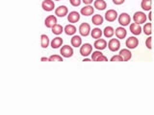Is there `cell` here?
I'll return each mask as SVG.
<instances>
[{"instance_id": "23", "label": "cell", "mask_w": 154, "mask_h": 115, "mask_svg": "<svg viewBox=\"0 0 154 115\" xmlns=\"http://www.w3.org/2000/svg\"><path fill=\"white\" fill-rule=\"evenodd\" d=\"M103 35V31L100 30L99 28H94L91 31V36L93 38H95V40H98V38H101Z\"/></svg>"}, {"instance_id": "1", "label": "cell", "mask_w": 154, "mask_h": 115, "mask_svg": "<svg viewBox=\"0 0 154 115\" xmlns=\"http://www.w3.org/2000/svg\"><path fill=\"white\" fill-rule=\"evenodd\" d=\"M147 16L143 12H136L133 16V20L137 24H143L146 22Z\"/></svg>"}, {"instance_id": "33", "label": "cell", "mask_w": 154, "mask_h": 115, "mask_svg": "<svg viewBox=\"0 0 154 115\" xmlns=\"http://www.w3.org/2000/svg\"><path fill=\"white\" fill-rule=\"evenodd\" d=\"M81 2H82V0H69V3L71 4V6H73V7L80 6Z\"/></svg>"}, {"instance_id": "8", "label": "cell", "mask_w": 154, "mask_h": 115, "mask_svg": "<svg viewBox=\"0 0 154 115\" xmlns=\"http://www.w3.org/2000/svg\"><path fill=\"white\" fill-rule=\"evenodd\" d=\"M60 53L64 58H70L73 56V49L69 45H64L60 49Z\"/></svg>"}, {"instance_id": "21", "label": "cell", "mask_w": 154, "mask_h": 115, "mask_svg": "<svg viewBox=\"0 0 154 115\" xmlns=\"http://www.w3.org/2000/svg\"><path fill=\"white\" fill-rule=\"evenodd\" d=\"M103 21H104V18L102 16H100V14H94L91 17V22L93 24H94L95 26H99L101 24H103Z\"/></svg>"}, {"instance_id": "22", "label": "cell", "mask_w": 154, "mask_h": 115, "mask_svg": "<svg viewBox=\"0 0 154 115\" xmlns=\"http://www.w3.org/2000/svg\"><path fill=\"white\" fill-rule=\"evenodd\" d=\"M64 31L67 36H74L76 33V27L72 24H69L64 28Z\"/></svg>"}, {"instance_id": "3", "label": "cell", "mask_w": 154, "mask_h": 115, "mask_svg": "<svg viewBox=\"0 0 154 115\" xmlns=\"http://www.w3.org/2000/svg\"><path fill=\"white\" fill-rule=\"evenodd\" d=\"M91 26L89 23L87 22H83L80 24L79 26V33L82 37H88L91 34Z\"/></svg>"}, {"instance_id": "15", "label": "cell", "mask_w": 154, "mask_h": 115, "mask_svg": "<svg viewBox=\"0 0 154 115\" xmlns=\"http://www.w3.org/2000/svg\"><path fill=\"white\" fill-rule=\"evenodd\" d=\"M129 28H130V31H131V33L135 36H139L143 31V28L140 26V24H137L135 22L131 23V25L129 26Z\"/></svg>"}, {"instance_id": "10", "label": "cell", "mask_w": 154, "mask_h": 115, "mask_svg": "<svg viewBox=\"0 0 154 115\" xmlns=\"http://www.w3.org/2000/svg\"><path fill=\"white\" fill-rule=\"evenodd\" d=\"M69 14V9L65 5H61L58 8L55 9V16L59 17H64Z\"/></svg>"}, {"instance_id": "2", "label": "cell", "mask_w": 154, "mask_h": 115, "mask_svg": "<svg viewBox=\"0 0 154 115\" xmlns=\"http://www.w3.org/2000/svg\"><path fill=\"white\" fill-rule=\"evenodd\" d=\"M118 20H119V23L120 24V25H122V27H125V26L129 25L130 22H131V16H130L127 13H122L119 16Z\"/></svg>"}, {"instance_id": "38", "label": "cell", "mask_w": 154, "mask_h": 115, "mask_svg": "<svg viewBox=\"0 0 154 115\" xmlns=\"http://www.w3.org/2000/svg\"><path fill=\"white\" fill-rule=\"evenodd\" d=\"M147 18L149 19V20H151V19H152V13H151L150 11H149V14H148V16H147Z\"/></svg>"}, {"instance_id": "12", "label": "cell", "mask_w": 154, "mask_h": 115, "mask_svg": "<svg viewBox=\"0 0 154 115\" xmlns=\"http://www.w3.org/2000/svg\"><path fill=\"white\" fill-rule=\"evenodd\" d=\"M67 20L69 23H76L80 20V13L76 11H72L67 14Z\"/></svg>"}, {"instance_id": "20", "label": "cell", "mask_w": 154, "mask_h": 115, "mask_svg": "<svg viewBox=\"0 0 154 115\" xmlns=\"http://www.w3.org/2000/svg\"><path fill=\"white\" fill-rule=\"evenodd\" d=\"M70 43H71V45L73 46V47H76V48L80 47L82 45V38H81V37L74 35L73 37H71Z\"/></svg>"}, {"instance_id": "7", "label": "cell", "mask_w": 154, "mask_h": 115, "mask_svg": "<svg viewBox=\"0 0 154 115\" xmlns=\"http://www.w3.org/2000/svg\"><path fill=\"white\" fill-rule=\"evenodd\" d=\"M108 48L110 51L112 52H117L120 48V42L118 38H111L110 41L108 42Z\"/></svg>"}, {"instance_id": "25", "label": "cell", "mask_w": 154, "mask_h": 115, "mask_svg": "<svg viewBox=\"0 0 154 115\" xmlns=\"http://www.w3.org/2000/svg\"><path fill=\"white\" fill-rule=\"evenodd\" d=\"M103 34H104L105 37L110 38V37H112L115 35V30H114V28H113V27L107 26V27H105V28H104Z\"/></svg>"}, {"instance_id": "31", "label": "cell", "mask_w": 154, "mask_h": 115, "mask_svg": "<svg viewBox=\"0 0 154 115\" xmlns=\"http://www.w3.org/2000/svg\"><path fill=\"white\" fill-rule=\"evenodd\" d=\"M111 61H124V60H123V58L119 54L111 58Z\"/></svg>"}, {"instance_id": "6", "label": "cell", "mask_w": 154, "mask_h": 115, "mask_svg": "<svg viewBox=\"0 0 154 115\" xmlns=\"http://www.w3.org/2000/svg\"><path fill=\"white\" fill-rule=\"evenodd\" d=\"M125 45L128 49H135L139 45V40L136 37H130L125 41Z\"/></svg>"}, {"instance_id": "17", "label": "cell", "mask_w": 154, "mask_h": 115, "mask_svg": "<svg viewBox=\"0 0 154 115\" xmlns=\"http://www.w3.org/2000/svg\"><path fill=\"white\" fill-rule=\"evenodd\" d=\"M115 34H116V37H117L118 38L123 40V38L126 37V35H127V31L125 30V28H123L122 26V27H118L117 29H116Z\"/></svg>"}, {"instance_id": "35", "label": "cell", "mask_w": 154, "mask_h": 115, "mask_svg": "<svg viewBox=\"0 0 154 115\" xmlns=\"http://www.w3.org/2000/svg\"><path fill=\"white\" fill-rule=\"evenodd\" d=\"M115 5H122L125 2V0H112Z\"/></svg>"}, {"instance_id": "32", "label": "cell", "mask_w": 154, "mask_h": 115, "mask_svg": "<svg viewBox=\"0 0 154 115\" xmlns=\"http://www.w3.org/2000/svg\"><path fill=\"white\" fill-rule=\"evenodd\" d=\"M146 46L148 49H151L152 48V37H148L146 40Z\"/></svg>"}, {"instance_id": "30", "label": "cell", "mask_w": 154, "mask_h": 115, "mask_svg": "<svg viewBox=\"0 0 154 115\" xmlns=\"http://www.w3.org/2000/svg\"><path fill=\"white\" fill-rule=\"evenodd\" d=\"M49 61H63V58L59 55H52L49 57Z\"/></svg>"}, {"instance_id": "24", "label": "cell", "mask_w": 154, "mask_h": 115, "mask_svg": "<svg viewBox=\"0 0 154 115\" xmlns=\"http://www.w3.org/2000/svg\"><path fill=\"white\" fill-rule=\"evenodd\" d=\"M151 5H152V0H142L141 2V7L143 11H151Z\"/></svg>"}, {"instance_id": "36", "label": "cell", "mask_w": 154, "mask_h": 115, "mask_svg": "<svg viewBox=\"0 0 154 115\" xmlns=\"http://www.w3.org/2000/svg\"><path fill=\"white\" fill-rule=\"evenodd\" d=\"M93 1H94V0H82V2H83L84 4H86V5L91 4V3H93Z\"/></svg>"}, {"instance_id": "29", "label": "cell", "mask_w": 154, "mask_h": 115, "mask_svg": "<svg viewBox=\"0 0 154 115\" xmlns=\"http://www.w3.org/2000/svg\"><path fill=\"white\" fill-rule=\"evenodd\" d=\"M103 54L101 53V51L99 50H96L94 52H93V54H91V60H93V61H96L97 60V59L100 57V56H102Z\"/></svg>"}, {"instance_id": "28", "label": "cell", "mask_w": 154, "mask_h": 115, "mask_svg": "<svg viewBox=\"0 0 154 115\" xmlns=\"http://www.w3.org/2000/svg\"><path fill=\"white\" fill-rule=\"evenodd\" d=\"M152 24L151 22H149V23H144V25L143 27V33L146 34V36H150L151 35V33H152Z\"/></svg>"}, {"instance_id": "13", "label": "cell", "mask_w": 154, "mask_h": 115, "mask_svg": "<svg viewBox=\"0 0 154 115\" xmlns=\"http://www.w3.org/2000/svg\"><path fill=\"white\" fill-rule=\"evenodd\" d=\"M94 47L95 48L96 50H104L106 47H107V41L103 38H98V40H96L94 43Z\"/></svg>"}, {"instance_id": "26", "label": "cell", "mask_w": 154, "mask_h": 115, "mask_svg": "<svg viewBox=\"0 0 154 115\" xmlns=\"http://www.w3.org/2000/svg\"><path fill=\"white\" fill-rule=\"evenodd\" d=\"M51 30H52V33L54 34V35L59 36V35H61L63 32H64V28H63L62 25H60V24L57 23L56 25H54L51 28Z\"/></svg>"}, {"instance_id": "34", "label": "cell", "mask_w": 154, "mask_h": 115, "mask_svg": "<svg viewBox=\"0 0 154 115\" xmlns=\"http://www.w3.org/2000/svg\"><path fill=\"white\" fill-rule=\"evenodd\" d=\"M96 61H108V59H107V57H105L104 55H102V56H100L98 58Z\"/></svg>"}, {"instance_id": "37", "label": "cell", "mask_w": 154, "mask_h": 115, "mask_svg": "<svg viewBox=\"0 0 154 115\" xmlns=\"http://www.w3.org/2000/svg\"><path fill=\"white\" fill-rule=\"evenodd\" d=\"M42 61H49V58H46V57H42L41 59Z\"/></svg>"}, {"instance_id": "16", "label": "cell", "mask_w": 154, "mask_h": 115, "mask_svg": "<svg viewBox=\"0 0 154 115\" xmlns=\"http://www.w3.org/2000/svg\"><path fill=\"white\" fill-rule=\"evenodd\" d=\"M63 38L60 37H57L55 38H53V40L50 41V46L53 48V49H58V48H60L63 44Z\"/></svg>"}, {"instance_id": "5", "label": "cell", "mask_w": 154, "mask_h": 115, "mask_svg": "<svg viewBox=\"0 0 154 115\" xmlns=\"http://www.w3.org/2000/svg\"><path fill=\"white\" fill-rule=\"evenodd\" d=\"M118 17H119L118 12L115 11V10H113V9H111V10H108V11L105 13V17L104 18L108 22H114Z\"/></svg>"}, {"instance_id": "19", "label": "cell", "mask_w": 154, "mask_h": 115, "mask_svg": "<svg viewBox=\"0 0 154 115\" xmlns=\"http://www.w3.org/2000/svg\"><path fill=\"white\" fill-rule=\"evenodd\" d=\"M119 55L123 58V60L124 61H128L129 60H131L132 58V53L130 51L128 48L127 49H122L119 51Z\"/></svg>"}, {"instance_id": "40", "label": "cell", "mask_w": 154, "mask_h": 115, "mask_svg": "<svg viewBox=\"0 0 154 115\" xmlns=\"http://www.w3.org/2000/svg\"><path fill=\"white\" fill-rule=\"evenodd\" d=\"M55 1H60V0H55Z\"/></svg>"}, {"instance_id": "18", "label": "cell", "mask_w": 154, "mask_h": 115, "mask_svg": "<svg viewBox=\"0 0 154 115\" xmlns=\"http://www.w3.org/2000/svg\"><path fill=\"white\" fill-rule=\"evenodd\" d=\"M94 7L95 9L99 10V11H103V10L107 8V3H106L104 0H94Z\"/></svg>"}, {"instance_id": "14", "label": "cell", "mask_w": 154, "mask_h": 115, "mask_svg": "<svg viewBox=\"0 0 154 115\" xmlns=\"http://www.w3.org/2000/svg\"><path fill=\"white\" fill-rule=\"evenodd\" d=\"M94 9L93 8V6H91V5H87V6L81 8V11H80L81 14L84 16H90L94 13Z\"/></svg>"}, {"instance_id": "39", "label": "cell", "mask_w": 154, "mask_h": 115, "mask_svg": "<svg viewBox=\"0 0 154 115\" xmlns=\"http://www.w3.org/2000/svg\"><path fill=\"white\" fill-rule=\"evenodd\" d=\"M91 60H90V59H84L83 61H91Z\"/></svg>"}, {"instance_id": "11", "label": "cell", "mask_w": 154, "mask_h": 115, "mask_svg": "<svg viewBox=\"0 0 154 115\" xmlns=\"http://www.w3.org/2000/svg\"><path fill=\"white\" fill-rule=\"evenodd\" d=\"M57 24V17L54 14H51V16H48L45 20V25L46 26V28H52L54 25Z\"/></svg>"}, {"instance_id": "27", "label": "cell", "mask_w": 154, "mask_h": 115, "mask_svg": "<svg viewBox=\"0 0 154 115\" xmlns=\"http://www.w3.org/2000/svg\"><path fill=\"white\" fill-rule=\"evenodd\" d=\"M50 44L49 41V37H48L46 35H42L41 36V46L42 48H47Z\"/></svg>"}, {"instance_id": "4", "label": "cell", "mask_w": 154, "mask_h": 115, "mask_svg": "<svg viewBox=\"0 0 154 115\" xmlns=\"http://www.w3.org/2000/svg\"><path fill=\"white\" fill-rule=\"evenodd\" d=\"M93 52V45L90 43H84L83 45L80 46V54L83 57H88Z\"/></svg>"}, {"instance_id": "9", "label": "cell", "mask_w": 154, "mask_h": 115, "mask_svg": "<svg viewBox=\"0 0 154 115\" xmlns=\"http://www.w3.org/2000/svg\"><path fill=\"white\" fill-rule=\"evenodd\" d=\"M42 8L45 12H51L55 8V3L53 0H43L42 3Z\"/></svg>"}]
</instances>
